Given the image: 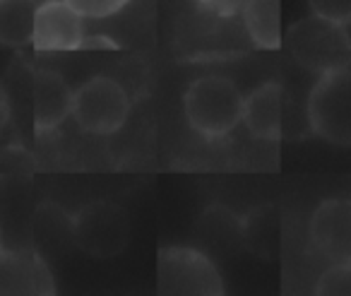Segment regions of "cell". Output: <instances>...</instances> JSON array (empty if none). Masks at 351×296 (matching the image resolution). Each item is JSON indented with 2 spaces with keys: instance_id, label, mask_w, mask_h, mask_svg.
I'll use <instances>...</instances> for the list:
<instances>
[{
  "instance_id": "obj_1",
  "label": "cell",
  "mask_w": 351,
  "mask_h": 296,
  "mask_svg": "<svg viewBox=\"0 0 351 296\" xmlns=\"http://www.w3.org/2000/svg\"><path fill=\"white\" fill-rule=\"evenodd\" d=\"M243 102L245 97L231 80L210 75L195 80L186 89L183 113L197 135L205 140H219L234 133V128L243 121Z\"/></svg>"
},
{
  "instance_id": "obj_2",
  "label": "cell",
  "mask_w": 351,
  "mask_h": 296,
  "mask_svg": "<svg viewBox=\"0 0 351 296\" xmlns=\"http://www.w3.org/2000/svg\"><path fill=\"white\" fill-rule=\"evenodd\" d=\"M287 49L298 65L315 75L351 65V36L346 25L315 12L289 27Z\"/></svg>"
},
{
  "instance_id": "obj_3",
  "label": "cell",
  "mask_w": 351,
  "mask_h": 296,
  "mask_svg": "<svg viewBox=\"0 0 351 296\" xmlns=\"http://www.w3.org/2000/svg\"><path fill=\"white\" fill-rule=\"evenodd\" d=\"M308 123L320 140L351 147V65L317 75L308 97Z\"/></svg>"
},
{
  "instance_id": "obj_4",
  "label": "cell",
  "mask_w": 351,
  "mask_h": 296,
  "mask_svg": "<svg viewBox=\"0 0 351 296\" xmlns=\"http://www.w3.org/2000/svg\"><path fill=\"white\" fill-rule=\"evenodd\" d=\"M128 92L111 78L97 75L75 92L73 118L89 135H113L128 121Z\"/></svg>"
},
{
  "instance_id": "obj_5",
  "label": "cell",
  "mask_w": 351,
  "mask_h": 296,
  "mask_svg": "<svg viewBox=\"0 0 351 296\" xmlns=\"http://www.w3.org/2000/svg\"><path fill=\"white\" fill-rule=\"evenodd\" d=\"M156 286L161 294H221L224 282L205 253L171 246L159 253Z\"/></svg>"
},
{
  "instance_id": "obj_6",
  "label": "cell",
  "mask_w": 351,
  "mask_h": 296,
  "mask_svg": "<svg viewBox=\"0 0 351 296\" xmlns=\"http://www.w3.org/2000/svg\"><path fill=\"white\" fill-rule=\"evenodd\" d=\"M75 243L92 258H113L123 253L130 238V219L113 203H92L73 222Z\"/></svg>"
},
{
  "instance_id": "obj_7",
  "label": "cell",
  "mask_w": 351,
  "mask_h": 296,
  "mask_svg": "<svg viewBox=\"0 0 351 296\" xmlns=\"http://www.w3.org/2000/svg\"><path fill=\"white\" fill-rule=\"evenodd\" d=\"M308 236L313 251L330 265L351 262V200L332 198L317 205Z\"/></svg>"
},
{
  "instance_id": "obj_8",
  "label": "cell",
  "mask_w": 351,
  "mask_h": 296,
  "mask_svg": "<svg viewBox=\"0 0 351 296\" xmlns=\"http://www.w3.org/2000/svg\"><path fill=\"white\" fill-rule=\"evenodd\" d=\"M39 51H75L84 44V17L65 0H46L36 8L34 39Z\"/></svg>"
},
{
  "instance_id": "obj_9",
  "label": "cell",
  "mask_w": 351,
  "mask_h": 296,
  "mask_svg": "<svg viewBox=\"0 0 351 296\" xmlns=\"http://www.w3.org/2000/svg\"><path fill=\"white\" fill-rule=\"evenodd\" d=\"M75 92L56 70H36L34 89H32V109H34L36 133L46 135L63 126L68 116H73Z\"/></svg>"
},
{
  "instance_id": "obj_10",
  "label": "cell",
  "mask_w": 351,
  "mask_h": 296,
  "mask_svg": "<svg viewBox=\"0 0 351 296\" xmlns=\"http://www.w3.org/2000/svg\"><path fill=\"white\" fill-rule=\"evenodd\" d=\"M284 94L277 82H265L245 97L243 123L248 133L258 140L274 142L282 137Z\"/></svg>"
},
{
  "instance_id": "obj_11",
  "label": "cell",
  "mask_w": 351,
  "mask_h": 296,
  "mask_svg": "<svg viewBox=\"0 0 351 296\" xmlns=\"http://www.w3.org/2000/svg\"><path fill=\"white\" fill-rule=\"evenodd\" d=\"M241 15L255 46L267 51L282 46V0H245Z\"/></svg>"
},
{
  "instance_id": "obj_12",
  "label": "cell",
  "mask_w": 351,
  "mask_h": 296,
  "mask_svg": "<svg viewBox=\"0 0 351 296\" xmlns=\"http://www.w3.org/2000/svg\"><path fill=\"white\" fill-rule=\"evenodd\" d=\"M36 8V0H0V44H29L34 39Z\"/></svg>"
},
{
  "instance_id": "obj_13",
  "label": "cell",
  "mask_w": 351,
  "mask_h": 296,
  "mask_svg": "<svg viewBox=\"0 0 351 296\" xmlns=\"http://www.w3.org/2000/svg\"><path fill=\"white\" fill-rule=\"evenodd\" d=\"M315 294L351 296V262L330 265L315 282Z\"/></svg>"
},
{
  "instance_id": "obj_14",
  "label": "cell",
  "mask_w": 351,
  "mask_h": 296,
  "mask_svg": "<svg viewBox=\"0 0 351 296\" xmlns=\"http://www.w3.org/2000/svg\"><path fill=\"white\" fill-rule=\"evenodd\" d=\"M70 8L80 12L84 20H104L128 5V0H65Z\"/></svg>"
},
{
  "instance_id": "obj_15",
  "label": "cell",
  "mask_w": 351,
  "mask_h": 296,
  "mask_svg": "<svg viewBox=\"0 0 351 296\" xmlns=\"http://www.w3.org/2000/svg\"><path fill=\"white\" fill-rule=\"evenodd\" d=\"M311 12L339 25H351V0H308Z\"/></svg>"
},
{
  "instance_id": "obj_16",
  "label": "cell",
  "mask_w": 351,
  "mask_h": 296,
  "mask_svg": "<svg viewBox=\"0 0 351 296\" xmlns=\"http://www.w3.org/2000/svg\"><path fill=\"white\" fill-rule=\"evenodd\" d=\"M202 12L212 17H221V20H229L243 12L245 0H193Z\"/></svg>"
},
{
  "instance_id": "obj_17",
  "label": "cell",
  "mask_w": 351,
  "mask_h": 296,
  "mask_svg": "<svg viewBox=\"0 0 351 296\" xmlns=\"http://www.w3.org/2000/svg\"><path fill=\"white\" fill-rule=\"evenodd\" d=\"M8 118H10V104H8V94H5V89L0 87V130L5 128Z\"/></svg>"
},
{
  "instance_id": "obj_18",
  "label": "cell",
  "mask_w": 351,
  "mask_h": 296,
  "mask_svg": "<svg viewBox=\"0 0 351 296\" xmlns=\"http://www.w3.org/2000/svg\"><path fill=\"white\" fill-rule=\"evenodd\" d=\"M0 255H3V231H0Z\"/></svg>"
}]
</instances>
